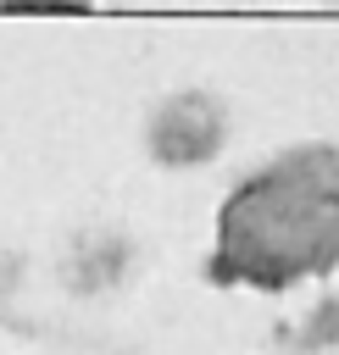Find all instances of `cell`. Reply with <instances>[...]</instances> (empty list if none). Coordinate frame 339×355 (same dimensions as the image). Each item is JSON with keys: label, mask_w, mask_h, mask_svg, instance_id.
<instances>
[{"label": "cell", "mask_w": 339, "mask_h": 355, "mask_svg": "<svg viewBox=\"0 0 339 355\" xmlns=\"http://www.w3.org/2000/svg\"><path fill=\"white\" fill-rule=\"evenodd\" d=\"M339 255V161L322 150L289 155L233 194L222 211V261L256 283L322 272Z\"/></svg>", "instance_id": "1"}, {"label": "cell", "mask_w": 339, "mask_h": 355, "mask_svg": "<svg viewBox=\"0 0 339 355\" xmlns=\"http://www.w3.org/2000/svg\"><path fill=\"white\" fill-rule=\"evenodd\" d=\"M11 6H28V11H72V6H89V0H11Z\"/></svg>", "instance_id": "2"}]
</instances>
